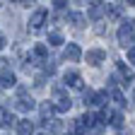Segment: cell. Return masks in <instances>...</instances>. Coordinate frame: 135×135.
I'll list each match as a JSON object with an SVG mask.
<instances>
[{"instance_id":"cell-1","label":"cell","mask_w":135,"mask_h":135,"mask_svg":"<svg viewBox=\"0 0 135 135\" xmlns=\"http://www.w3.org/2000/svg\"><path fill=\"white\" fill-rule=\"evenodd\" d=\"M118 44H121L123 48H133V44H135V34H133V24L130 22H123L121 24V29H118Z\"/></svg>"},{"instance_id":"cell-2","label":"cell","mask_w":135,"mask_h":135,"mask_svg":"<svg viewBox=\"0 0 135 135\" xmlns=\"http://www.w3.org/2000/svg\"><path fill=\"white\" fill-rule=\"evenodd\" d=\"M53 97H56V104H53V106H56V111H68V109L73 106L70 97H68V94H63V89H60V87H56Z\"/></svg>"},{"instance_id":"cell-3","label":"cell","mask_w":135,"mask_h":135,"mask_svg":"<svg viewBox=\"0 0 135 135\" xmlns=\"http://www.w3.org/2000/svg\"><path fill=\"white\" fill-rule=\"evenodd\" d=\"M80 58H82V51H80V46H77V44H68V46H65V60L77 63Z\"/></svg>"},{"instance_id":"cell-4","label":"cell","mask_w":135,"mask_h":135,"mask_svg":"<svg viewBox=\"0 0 135 135\" xmlns=\"http://www.w3.org/2000/svg\"><path fill=\"white\" fill-rule=\"evenodd\" d=\"M104 58H106V51L104 48H92V51H87V63L89 65H99Z\"/></svg>"},{"instance_id":"cell-5","label":"cell","mask_w":135,"mask_h":135,"mask_svg":"<svg viewBox=\"0 0 135 135\" xmlns=\"http://www.w3.org/2000/svg\"><path fill=\"white\" fill-rule=\"evenodd\" d=\"M34 106H36V104H34V99L27 97V94H22L20 99H17V104H15V109H20V111H31Z\"/></svg>"},{"instance_id":"cell-6","label":"cell","mask_w":135,"mask_h":135,"mask_svg":"<svg viewBox=\"0 0 135 135\" xmlns=\"http://www.w3.org/2000/svg\"><path fill=\"white\" fill-rule=\"evenodd\" d=\"M65 82L70 84L73 89H82V87H84V84H82V77H80L77 73H73V70H70V73H65Z\"/></svg>"},{"instance_id":"cell-7","label":"cell","mask_w":135,"mask_h":135,"mask_svg":"<svg viewBox=\"0 0 135 135\" xmlns=\"http://www.w3.org/2000/svg\"><path fill=\"white\" fill-rule=\"evenodd\" d=\"M46 10H36V12H34L31 15V20H29V24H31V29H39L41 24H44V20H46Z\"/></svg>"},{"instance_id":"cell-8","label":"cell","mask_w":135,"mask_h":135,"mask_svg":"<svg viewBox=\"0 0 135 135\" xmlns=\"http://www.w3.org/2000/svg\"><path fill=\"white\" fill-rule=\"evenodd\" d=\"M104 12H106V5H104V3H94V5L89 7V17H92V20H99Z\"/></svg>"},{"instance_id":"cell-9","label":"cell","mask_w":135,"mask_h":135,"mask_svg":"<svg viewBox=\"0 0 135 135\" xmlns=\"http://www.w3.org/2000/svg\"><path fill=\"white\" fill-rule=\"evenodd\" d=\"M53 111H56V106H53V104H48V101H44V104L39 106V113H41V118H44V121L53 116Z\"/></svg>"},{"instance_id":"cell-10","label":"cell","mask_w":135,"mask_h":135,"mask_svg":"<svg viewBox=\"0 0 135 135\" xmlns=\"http://www.w3.org/2000/svg\"><path fill=\"white\" fill-rule=\"evenodd\" d=\"M17 133H20V135H31V133H34V123H31V121H20Z\"/></svg>"},{"instance_id":"cell-11","label":"cell","mask_w":135,"mask_h":135,"mask_svg":"<svg viewBox=\"0 0 135 135\" xmlns=\"http://www.w3.org/2000/svg\"><path fill=\"white\" fill-rule=\"evenodd\" d=\"M63 44V34L60 31H51L48 34V46H60Z\"/></svg>"},{"instance_id":"cell-12","label":"cell","mask_w":135,"mask_h":135,"mask_svg":"<svg viewBox=\"0 0 135 135\" xmlns=\"http://www.w3.org/2000/svg\"><path fill=\"white\" fill-rule=\"evenodd\" d=\"M68 22H73V24H77V27H80V24L84 22V17H82L80 12H68Z\"/></svg>"},{"instance_id":"cell-13","label":"cell","mask_w":135,"mask_h":135,"mask_svg":"<svg viewBox=\"0 0 135 135\" xmlns=\"http://www.w3.org/2000/svg\"><path fill=\"white\" fill-rule=\"evenodd\" d=\"M94 104H97V106H104V104H106V92H97V94H94Z\"/></svg>"},{"instance_id":"cell-14","label":"cell","mask_w":135,"mask_h":135,"mask_svg":"<svg viewBox=\"0 0 135 135\" xmlns=\"http://www.w3.org/2000/svg\"><path fill=\"white\" fill-rule=\"evenodd\" d=\"M111 99L116 101V104H118V106H126V99H123V94H121V92H118V89H113V94H111Z\"/></svg>"},{"instance_id":"cell-15","label":"cell","mask_w":135,"mask_h":135,"mask_svg":"<svg viewBox=\"0 0 135 135\" xmlns=\"http://www.w3.org/2000/svg\"><path fill=\"white\" fill-rule=\"evenodd\" d=\"M34 53H36L39 58H44V56H46V46H44V44H36V46H34Z\"/></svg>"},{"instance_id":"cell-16","label":"cell","mask_w":135,"mask_h":135,"mask_svg":"<svg viewBox=\"0 0 135 135\" xmlns=\"http://www.w3.org/2000/svg\"><path fill=\"white\" fill-rule=\"evenodd\" d=\"M121 123H123V116H121V113H113V116H111V126H116V128H118Z\"/></svg>"},{"instance_id":"cell-17","label":"cell","mask_w":135,"mask_h":135,"mask_svg":"<svg viewBox=\"0 0 135 135\" xmlns=\"http://www.w3.org/2000/svg\"><path fill=\"white\" fill-rule=\"evenodd\" d=\"M44 70H46L48 75H53V73H56V65H53V63H48V60H46V65H44Z\"/></svg>"},{"instance_id":"cell-18","label":"cell","mask_w":135,"mask_h":135,"mask_svg":"<svg viewBox=\"0 0 135 135\" xmlns=\"http://www.w3.org/2000/svg\"><path fill=\"white\" fill-rule=\"evenodd\" d=\"M128 60H130V63H135V46L128 51Z\"/></svg>"},{"instance_id":"cell-19","label":"cell","mask_w":135,"mask_h":135,"mask_svg":"<svg viewBox=\"0 0 135 135\" xmlns=\"http://www.w3.org/2000/svg\"><path fill=\"white\" fill-rule=\"evenodd\" d=\"M0 48H5V36L0 34Z\"/></svg>"},{"instance_id":"cell-20","label":"cell","mask_w":135,"mask_h":135,"mask_svg":"<svg viewBox=\"0 0 135 135\" xmlns=\"http://www.w3.org/2000/svg\"><path fill=\"white\" fill-rule=\"evenodd\" d=\"M133 104H135V87H133Z\"/></svg>"},{"instance_id":"cell-21","label":"cell","mask_w":135,"mask_h":135,"mask_svg":"<svg viewBox=\"0 0 135 135\" xmlns=\"http://www.w3.org/2000/svg\"><path fill=\"white\" fill-rule=\"evenodd\" d=\"M68 135H70V133H68Z\"/></svg>"},{"instance_id":"cell-22","label":"cell","mask_w":135,"mask_h":135,"mask_svg":"<svg viewBox=\"0 0 135 135\" xmlns=\"http://www.w3.org/2000/svg\"><path fill=\"white\" fill-rule=\"evenodd\" d=\"M41 135H44V133H41Z\"/></svg>"}]
</instances>
